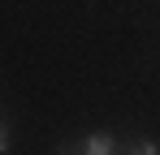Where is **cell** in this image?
Segmentation results:
<instances>
[{
    "label": "cell",
    "mask_w": 160,
    "mask_h": 155,
    "mask_svg": "<svg viewBox=\"0 0 160 155\" xmlns=\"http://www.w3.org/2000/svg\"><path fill=\"white\" fill-rule=\"evenodd\" d=\"M82 151H87V155H112V138H104V134H91V138L82 142Z\"/></svg>",
    "instance_id": "1"
},
{
    "label": "cell",
    "mask_w": 160,
    "mask_h": 155,
    "mask_svg": "<svg viewBox=\"0 0 160 155\" xmlns=\"http://www.w3.org/2000/svg\"><path fill=\"white\" fill-rule=\"evenodd\" d=\"M126 155H160V151H156V142H138V147H130Z\"/></svg>",
    "instance_id": "2"
},
{
    "label": "cell",
    "mask_w": 160,
    "mask_h": 155,
    "mask_svg": "<svg viewBox=\"0 0 160 155\" xmlns=\"http://www.w3.org/2000/svg\"><path fill=\"white\" fill-rule=\"evenodd\" d=\"M0 151H9V134H4V121H0Z\"/></svg>",
    "instance_id": "3"
},
{
    "label": "cell",
    "mask_w": 160,
    "mask_h": 155,
    "mask_svg": "<svg viewBox=\"0 0 160 155\" xmlns=\"http://www.w3.org/2000/svg\"><path fill=\"white\" fill-rule=\"evenodd\" d=\"M56 155H87L82 147H69V151H56Z\"/></svg>",
    "instance_id": "4"
}]
</instances>
